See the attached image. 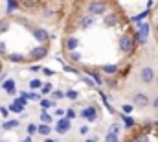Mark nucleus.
Returning <instances> with one entry per match:
<instances>
[{
  "mask_svg": "<svg viewBox=\"0 0 158 142\" xmlns=\"http://www.w3.org/2000/svg\"><path fill=\"white\" fill-rule=\"evenodd\" d=\"M101 72H105L107 76H116L119 72V69H118V65H103L101 67Z\"/></svg>",
  "mask_w": 158,
  "mask_h": 142,
  "instance_id": "obj_13",
  "label": "nucleus"
},
{
  "mask_svg": "<svg viewBox=\"0 0 158 142\" xmlns=\"http://www.w3.org/2000/svg\"><path fill=\"white\" fill-rule=\"evenodd\" d=\"M40 91H42V94H48V92H52V91H53V85H52V83H42Z\"/></svg>",
  "mask_w": 158,
  "mask_h": 142,
  "instance_id": "obj_26",
  "label": "nucleus"
},
{
  "mask_svg": "<svg viewBox=\"0 0 158 142\" xmlns=\"http://www.w3.org/2000/svg\"><path fill=\"white\" fill-rule=\"evenodd\" d=\"M94 22H96V17L94 15H83L79 19V28L81 30H88V28L94 26Z\"/></svg>",
  "mask_w": 158,
  "mask_h": 142,
  "instance_id": "obj_10",
  "label": "nucleus"
},
{
  "mask_svg": "<svg viewBox=\"0 0 158 142\" xmlns=\"http://www.w3.org/2000/svg\"><path fill=\"white\" fill-rule=\"evenodd\" d=\"M68 129H70V120L68 118H59L57 120V126H55V131L59 135H66Z\"/></svg>",
  "mask_w": 158,
  "mask_h": 142,
  "instance_id": "obj_11",
  "label": "nucleus"
},
{
  "mask_svg": "<svg viewBox=\"0 0 158 142\" xmlns=\"http://www.w3.org/2000/svg\"><path fill=\"white\" fill-rule=\"evenodd\" d=\"M7 26H9V22H7V20H2V22H0V32H6Z\"/></svg>",
  "mask_w": 158,
  "mask_h": 142,
  "instance_id": "obj_41",
  "label": "nucleus"
},
{
  "mask_svg": "<svg viewBox=\"0 0 158 142\" xmlns=\"http://www.w3.org/2000/svg\"><path fill=\"white\" fill-rule=\"evenodd\" d=\"M105 142H119L118 135H112V133H107L105 135Z\"/></svg>",
  "mask_w": 158,
  "mask_h": 142,
  "instance_id": "obj_28",
  "label": "nucleus"
},
{
  "mask_svg": "<svg viewBox=\"0 0 158 142\" xmlns=\"http://www.w3.org/2000/svg\"><path fill=\"white\" fill-rule=\"evenodd\" d=\"M86 11H88V15L99 17V15H107L109 6H107V2H105V0H92V2L86 6Z\"/></svg>",
  "mask_w": 158,
  "mask_h": 142,
  "instance_id": "obj_1",
  "label": "nucleus"
},
{
  "mask_svg": "<svg viewBox=\"0 0 158 142\" xmlns=\"http://www.w3.org/2000/svg\"><path fill=\"white\" fill-rule=\"evenodd\" d=\"M9 111H13V113H22V111H24V107L15 102V104H11V105H9Z\"/></svg>",
  "mask_w": 158,
  "mask_h": 142,
  "instance_id": "obj_27",
  "label": "nucleus"
},
{
  "mask_svg": "<svg viewBox=\"0 0 158 142\" xmlns=\"http://www.w3.org/2000/svg\"><path fill=\"white\" fill-rule=\"evenodd\" d=\"M33 4H35V0H22V6L24 7H31Z\"/></svg>",
  "mask_w": 158,
  "mask_h": 142,
  "instance_id": "obj_42",
  "label": "nucleus"
},
{
  "mask_svg": "<svg viewBox=\"0 0 158 142\" xmlns=\"http://www.w3.org/2000/svg\"><path fill=\"white\" fill-rule=\"evenodd\" d=\"M48 54V48L44 46V44H39V46H35L31 52H30V59H33V61H37V59H42L44 55Z\"/></svg>",
  "mask_w": 158,
  "mask_h": 142,
  "instance_id": "obj_8",
  "label": "nucleus"
},
{
  "mask_svg": "<svg viewBox=\"0 0 158 142\" xmlns=\"http://www.w3.org/2000/svg\"><path fill=\"white\" fill-rule=\"evenodd\" d=\"M52 96H53V98H55V100H59V98H64V92H63V91H59V89H57V91H52Z\"/></svg>",
  "mask_w": 158,
  "mask_h": 142,
  "instance_id": "obj_34",
  "label": "nucleus"
},
{
  "mask_svg": "<svg viewBox=\"0 0 158 142\" xmlns=\"http://www.w3.org/2000/svg\"><path fill=\"white\" fill-rule=\"evenodd\" d=\"M119 118L123 120L125 127H132V126L136 124V122H134V118H132V116H129V114H125V113H121V114H119Z\"/></svg>",
  "mask_w": 158,
  "mask_h": 142,
  "instance_id": "obj_18",
  "label": "nucleus"
},
{
  "mask_svg": "<svg viewBox=\"0 0 158 142\" xmlns=\"http://www.w3.org/2000/svg\"><path fill=\"white\" fill-rule=\"evenodd\" d=\"M132 105L138 107V109H145V107L151 105V100H149V96L145 94V92H136V94H132Z\"/></svg>",
  "mask_w": 158,
  "mask_h": 142,
  "instance_id": "obj_6",
  "label": "nucleus"
},
{
  "mask_svg": "<svg viewBox=\"0 0 158 142\" xmlns=\"http://www.w3.org/2000/svg\"><path fill=\"white\" fill-rule=\"evenodd\" d=\"M134 142H149V137H147L145 133H142V135H138V137L134 139Z\"/></svg>",
  "mask_w": 158,
  "mask_h": 142,
  "instance_id": "obj_36",
  "label": "nucleus"
},
{
  "mask_svg": "<svg viewBox=\"0 0 158 142\" xmlns=\"http://www.w3.org/2000/svg\"><path fill=\"white\" fill-rule=\"evenodd\" d=\"M37 133V126L35 124H28V135L31 137V135H35Z\"/></svg>",
  "mask_w": 158,
  "mask_h": 142,
  "instance_id": "obj_35",
  "label": "nucleus"
},
{
  "mask_svg": "<svg viewBox=\"0 0 158 142\" xmlns=\"http://www.w3.org/2000/svg\"><path fill=\"white\" fill-rule=\"evenodd\" d=\"M85 142H98L96 139H85Z\"/></svg>",
  "mask_w": 158,
  "mask_h": 142,
  "instance_id": "obj_48",
  "label": "nucleus"
},
{
  "mask_svg": "<svg viewBox=\"0 0 158 142\" xmlns=\"http://www.w3.org/2000/svg\"><path fill=\"white\" fill-rule=\"evenodd\" d=\"M156 126H158V124H156Z\"/></svg>",
  "mask_w": 158,
  "mask_h": 142,
  "instance_id": "obj_53",
  "label": "nucleus"
},
{
  "mask_svg": "<svg viewBox=\"0 0 158 142\" xmlns=\"http://www.w3.org/2000/svg\"><path fill=\"white\" fill-rule=\"evenodd\" d=\"M40 87H42V81H40V79H31V81H30V89H31V91H37Z\"/></svg>",
  "mask_w": 158,
  "mask_h": 142,
  "instance_id": "obj_25",
  "label": "nucleus"
},
{
  "mask_svg": "<svg viewBox=\"0 0 158 142\" xmlns=\"http://www.w3.org/2000/svg\"><path fill=\"white\" fill-rule=\"evenodd\" d=\"M37 133L44 135V137H48V135L52 133V127H50V124H40V126H37Z\"/></svg>",
  "mask_w": 158,
  "mask_h": 142,
  "instance_id": "obj_19",
  "label": "nucleus"
},
{
  "mask_svg": "<svg viewBox=\"0 0 158 142\" xmlns=\"http://www.w3.org/2000/svg\"><path fill=\"white\" fill-rule=\"evenodd\" d=\"M11 63H24L26 61V57L22 55V54H19V52H13V54H9V57H7Z\"/></svg>",
  "mask_w": 158,
  "mask_h": 142,
  "instance_id": "obj_15",
  "label": "nucleus"
},
{
  "mask_svg": "<svg viewBox=\"0 0 158 142\" xmlns=\"http://www.w3.org/2000/svg\"><path fill=\"white\" fill-rule=\"evenodd\" d=\"M42 74H44V76H48V78H52L55 72L52 70V69H42Z\"/></svg>",
  "mask_w": 158,
  "mask_h": 142,
  "instance_id": "obj_40",
  "label": "nucleus"
},
{
  "mask_svg": "<svg viewBox=\"0 0 158 142\" xmlns=\"http://www.w3.org/2000/svg\"><path fill=\"white\" fill-rule=\"evenodd\" d=\"M149 13H151V9H145V11H142L140 15H136V17H132V22H136V24H140V22H143L147 17H149Z\"/></svg>",
  "mask_w": 158,
  "mask_h": 142,
  "instance_id": "obj_17",
  "label": "nucleus"
},
{
  "mask_svg": "<svg viewBox=\"0 0 158 142\" xmlns=\"http://www.w3.org/2000/svg\"><path fill=\"white\" fill-rule=\"evenodd\" d=\"M19 124H20V122H19V120H6V122H4V126H2V127H4V129H13V127H17V126H19Z\"/></svg>",
  "mask_w": 158,
  "mask_h": 142,
  "instance_id": "obj_22",
  "label": "nucleus"
},
{
  "mask_svg": "<svg viewBox=\"0 0 158 142\" xmlns=\"http://www.w3.org/2000/svg\"><path fill=\"white\" fill-rule=\"evenodd\" d=\"M63 69H64V72H70V74H77V69H74V67H70V65H64Z\"/></svg>",
  "mask_w": 158,
  "mask_h": 142,
  "instance_id": "obj_39",
  "label": "nucleus"
},
{
  "mask_svg": "<svg viewBox=\"0 0 158 142\" xmlns=\"http://www.w3.org/2000/svg\"><path fill=\"white\" fill-rule=\"evenodd\" d=\"M0 142H6V140H0Z\"/></svg>",
  "mask_w": 158,
  "mask_h": 142,
  "instance_id": "obj_52",
  "label": "nucleus"
},
{
  "mask_svg": "<svg viewBox=\"0 0 158 142\" xmlns=\"http://www.w3.org/2000/svg\"><path fill=\"white\" fill-rule=\"evenodd\" d=\"M0 114H2V116H7V109H6V107H0Z\"/></svg>",
  "mask_w": 158,
  "mask_h": 142,
  "instance_id": "obj_44",
  "label": "nucleus"
},
{
  "mask_svg": "<svg viewBox=\"0 0 158 142\" xmlns=\"http://www.w3.org/2000/svg\"><path fill=\"white\" fill-rule=\"evenodd\" d=\"M138 78H140L142 83L151 85V83H155V79H156V70H155L153 67H142L140 72H138Z\"/></svg>",
  "mask_w": 158,
  "mask_h": 142,
  "instance_id": "obj_5",
  "label": "nucleus"
},
{
  "mask_svg": "<svg viewBox=\"0 0 158 142\" xmlns=\"http://www.w3.org/2000/svg\"><path fill=\"white\" fill-rule=\"evenodd\" d=\"M155 32H156V35H158V24H156V26H155Z\"/></svg>",
  "mask_w": 158,
  "mask_h": 142,
  "instance_id": "obj_50",
  "label": "nucleus"
},
{
  "mask_svg": "<svg viewBox=\"0 0 158 142\" xmlns=\"http://www.w3.org/2000/svg\"><path fill=\"white\" fill-rule=\"evenodd\" d=\"M77 46H79V41L76 37H68V39H66V48H68V52H74Z\"/></svg>",
  "mask_w": 158,
  "mask_h": 142,
  "instance_id": "obj_16",
  "label": "nucleus"
},
{
  "mask_svg": "<svg viewBox=\"0 0 158 142\" xmlns=\"http://www.w3.org/2000/svg\"><path fill=\"white\" fill-rule=\"evenodd\" d=\"M155 83H156V85H158V74H156V79H155Z\"/></svg>",
  "mask_w": 158,
  "mask_h": 142,
  "instance_id": "obj_51",
  "label": "nucleus"
},
{
  "mask_svg": "<svg viewBox=\"0 0 158 142\" xmlns=\"http://www.w3.org/2000/svg\"><path fill=\"white\" fill-rule=\"evenodd\" d=\"M20 142H31V137H30V135H28V137H26V139H22V140Z\"/></svg>",
  "mask_w": 158,
  "mask_h": 142,
  "instance_id": "obj_47",
  "label": "nucleus"
},
{
  "mask_svg": "<svg viewBox=\"0 0 158 142\" xmlns=\"http://www.w3.org/2000/svg\"><path fill=\"white\" fill-rule=\"evenodd\" d=\"M86 76H90V78L96 81V85H98V87H103V83H105V81H103V78H101L96 70H86Z\"/></svg>",
  "mask_w": 158,
  "mask_h": 142,
  "instance_id": "obj_14",
  "label": "nucleus"
},
{
  "mask_svg": "<svg viewBox=\"0 0 158 142\" xmlns=\"http://www.w3.org/2000/svg\"><path fill=\"white\" fill-rule=\"evenodd\" d=\"M19 9V0H7V13H13Z\"/></svg>",
  "mask_w": 158,
  "mask_h": 142,
  "instance_id": "obj_21",
  "label": "nucleus"
},
{
  "mask_svg": "<svg viewBox=\"0 0 158 142\" xmlns=\"http://www.w3.org/2000/svg\"><path fill=\"white\" fill-rule=\"evenodd\" d=\"M64 96H66L68 100H72V102H74V100H77V98H79V92L70 89V91H66V92H64Z\"/></svg>",
  "mask_w": 158,
  "mask_h": 142,
  "instance_id": "obj_24",
  "label": "nucleus"
},
{
  "mask_svg": "<svg viewBox=\"0 0 158 142\" xmlns=\"http://www.w3.org/2000/svg\"><path fill=\"white\" fill-rule=\"evenodd\" d=\"M40 122H42V124H50V122H52V114H50L48 111H44V109L40 111Z\"/></svg>",
  "mask_w": 158,
  "mask_h": 142,
  "instance_id": "obj_20",
  "label": "nucleus"
},
{
  "mask_svg": "<svg viewBox=\"0 0 158 142\" xmlns=\"http://www.w3.org/2000/svg\"><path fill=\"white\" fill-rule=\"evenodd\" d=\"M132 109H134V105H132V104H125V105H121V113L131 114V113H132Z\"/></svg>",
  "mask_w": 158,
  "mask_h": 142,
  "instance_id": "obj_30",
  "label": "nucleus"
},
{
  "mask_svg": "<svg viewBox=\"0 0 158 142\" xmlns=\"http://www.w3.org/2000/svg\"><path fill=\"white\" fill-rule=\"evenodd\" d=\"M81 79H83V81H85V83H86L88 87H96V81H94V79H92L90 76H83Z\"/></svg>",
  "mask_w": 158,
  "mask_h": 142,
  "instance_id": "obj_31",
  "label": "nucleus"
},
{
  "mask_svg": "<svg viewBox=\"0 0 158 142\" xmlns=\"http://www.w3.org/2000/svg\"><path fill=\"white\" fill-rule=\"evenodd\" d=\"M151 105H153V109H155V111H158V96H155V98L151 100Z\"/></svg>",
  "mask_w": 158,
  "mask_h": 142,
  "instance_id": "obj_43",
  "label": "nucleus"
},
{
  "mask_svg": "<svg viewBox=\"0 0 158 142\" xmlns=\"http://www.w3.org/2000/svg\"><path fill=\"white\" fill-rule=\"evenodd\" d=\"M22 24L31 32V35L35 37L37 41H39L40 44H44V42H48V39H50V33L44 30V28H39V26H33V24H30V22H26V20H22Z\"/></svg>",
  "mask_w": 158,
  "mask_h": 142,
  "instance_id": "obj_3",
  "label": "nucleus"
},
{
  "mask_svg": "<svg viewBox=\"0 0 158 142\" xmlns=\"http://www.w3.org/2000/svg\"><path fill=\"white\" fill-rule=\"evenodd\" d=\"M30 70H31V72H37V70H39V67H37V65H31V67H30Z\"/></svg>",
  "mask_w": 158,
  "mask_h": 142,
  "instance_id": "obj_45",
  "label": "nucleus"
},
{
  "mask_svg": "<svg viewBox=\"0 0 158 142\" xmlns=\"http://www.w3.org/2000/svg\"><path fill=\"white\" fill-rule=\"evenodd\" d=\"M44 142H55V140H52V139H46V140H44Z\"/></svg>",
  "mask_w": 158,
  "mask_h": 142,
  "instance_id": "obj_49",
  "label": "nucleus"
},
{
  "mask_svg": "<svg viewBox=\"0 0 158 142\" xmlns=\"http://www.w3.org/2000/svg\"><path fill=\"white\" fill-rule=\"evenodd\" d=\"M64 113H66V111H63V109H57V116H63Z\"/></svg>",
  "mask_w": 158,
  "mask_h": 142,
  "instance_id": "obj_46",
  "label": "nucleus"
},
{
  "mask_svg": "<svg viewBox=\"0 0 158 142\" xmlns=\"http://www.w3.org/2000/svg\"><path fill=\"white\" fill-rule=\"evenodd\" d=\"M88 131H90V127H88V126H81V127H79V135H83V137H86V135H88Z\"/></svg>",
  "mask_w": 158,
  "mask_h": 142,
  "instance_id": "obj_37",
  "label": "nucleus"
},
{
  "mask_svg": "<svg viewBox=\"0 0 158 142\" xmlns=\"http://www.w3.org/2000/svg\"><path fill=\"white\" fill-rule=\"evenodd\" d=\"M149 32H151V26L149 22H140L138 28H136V35H134V42L143 46L147 42V37H149Z\"/></svg>",
  "mask_w": 158,
  "mask_h": 142,
  "instance_id": "obj_2",
  "label": "nucleus"
},
{
  "mask_svg": "<svg viewBox=\"0 0 158 142\" xmlns=\"http://www.w3.org/2000/svg\"><path fill=\"white\" fill-rule=\"evenodd\" d=\"M70 61L79 63V61H81V54H79V52H76V50H74V52H70Z\"/></svg>",
  "mask_w": 158,
  "mask_h": 142,
  "instance_id": "obj_29",
  "label": "nucleus"
},
{
  "mask_svg": "<svg viewBox=\"0 0 158 142\" xmlns=\"http://www.w3.org/2000/svg\"><path fill=\"white\" fill-rule=\"evenodd\" d=\"M79 116L85 118L86 122H96V120H98V109L94 105H86L81 113H79Z\"/></svg>",
  "mask_w": 158,
  "mask_h": 142,
  "instance_id": "obj_7",
  "label": "nucleus"
},
{
  "mask_svg": "<svg viewBox=\"0 0 158 142\" xmlns=\"http://www.w3.org/2000/svg\"><path fill=\"white\" fill-rule=\"evenodd\" d=\"M134 37H131L129 33H123V35L119 37V42H118V48L121 54H131L132 50H134Z\"/></svg>",
  "mask_w": 158,
  "mask_h": 142,
  "instance_id": "obj_4",
  "label": "nucleus"
},
{
  "mask_svg": "<svg viewBox=\"0 0 158 142\" xmlns=\"http://www.w3.org/2000/svg\"><path fill=\"white\" fill-rule=\"evenodd\" d=\"M7 54V48H6V42L0 41V55H6Z\"/></svg>",
  "mask_w": 158,
  "mask_h": 142,
  "instance_id": "obj_38",
  "label": "nucleus"
},
{
  "mask_svg": "<svg viewBox=\"0 0 158 142\" xmlns=\"http://www.w3.org/2000/svg\"><path fill=\"white\" fill-rule=\"evenodd\" d=\"M39 104H40V109H44V111H46V109H50V107L53 105V102H52V100H48V98H40Z\"/></svg>",
  "mask_w": 158,
  "mask_h": 142,
  "instance_id": "obj_23",
  "label": "nucleus"
},
{
  "mask_svg": "<svg viewBox=\"0 0 158 142\" xmlns=\"http://www.w3.org/2000/svg\"><path fill=\"white\" fill-rule=\"evenodd\" d=\"M119 22V17L116 13H107V15H103V24L107 26V28H116Z\"/></svg>",
  "mask_w": 158,
  "mask_h": 142,
  "instance_id": "obj_9",
  "label": "nucleus"
},
{
  "mask_svg": "<svg viewBox=\"0 0 158 142\" xmlns=\"http://www.w3.org/2000/svg\"><path fill=\"white\" fill-rule=\"evenodd\" d=\"M2 89H4L7 94H11V96H13V94L17 92V89H15V79H11V78H9V79H6V81L2 83Z\"/></svg>",
  "mask_w": 158,
  "mask_h": 142,
  "instance_id": "obj_12",
  "label": "nucleus"
},
{
  "mask_svg": "<svg viewBox=\"0 0 158 142\" xmlns=\"http://www.w3.org/2000/svg\"><path fill=\"white\" fill-rule=\"evenodd\" d=\"M109 133H112V135H119V126H118V124H110Z\"/></svg>",
  "mask_w": 158,
  "mask_h": 142,
  "instance_id": "obj_33",
  "label": "nucleus"
},
{
  "mask_svg": "<svg viewBox=\"0 0 158 142\" xmlns=\"http://www.w3.org/2000/svg\"><path fill=\"white\" fill-rule=\"evenodd\" d=\"M64 114H66L64 118H68V120H74V118H77V113H76L74 109H68V111H66Z\"/></svg>",
  "mask_w": 158,
  "mask_h": 142,
  "instance_id": "obj_32",
  "label": "nucleus"
}]
</instances>
